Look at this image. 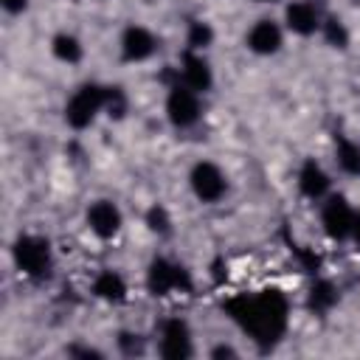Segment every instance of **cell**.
Masks as SVG:
<instances>
[{"label": "cell", "instance_id": "cell-1", "mask_svg": "<svg viewBox=\"0 0 360 360\" xmlns=\"http://www.w3.org/2000/svg\"><path fill=\"white\" fill-rule=\"evenodd\" d=\"M228 312L259 343H276L287 326V301L278 290H264L256 298H248V295L231 298Z\"/></svg>", "mask_w": 360, "mask_h": 360}, {"label": "cell", "instance_id": "cell-2", "mask_svg": "<svg viewBox=\"0 0 360 360\" xmlns=\"http://www.w3.org/2000/svg\"><path fill=\"white\" fill-rule=\"evenodd\" d=\"M107 101V90L96 87V84H84L70 101H68V110H65V118L70 127L82 129L93 121V115L101 110V104Z\"/></svg>", "mask_w": 360, "mask_h": 360}, {"label": "cell", "instance_id": "cell-3", "mask_svg": "<svg viewBox=\"0 0 360 360\" xmlns=\"http://www.w3.org/2000/svg\"><path fill=\"white\" fill-rule=\"evenodd\" d=\"M149 290L155 295H166L169 290H191V278L183 267L177 264H169L163 259H155L152 267H149V278H146Z\"/></svg>", "mask_w": 360, "mask_h": 360}, {"label": "cell", "instance_id": "cell-4", "mask_svg": "<svg viewBox=\"0 0 360 360\" xmlns=\"http://www.w3.org/2000/svg\"><path fill=\"white\" fill-rule=\"evenodd\" d=\"M14 259L17 267L28 276H42L48 267V242L37 239V236H22L14 245Z\"/></svg>", "mask_w": 360, "mask_h": 360}, {"label": "cell", "instance_id": "cell-5", "mask_svg": "<svg viewBox=\"0 0 360 360\" xmlns=\"http://www.w3.org/2000/svg\"><path fill=\"white\" fill-rule=\"evenodd\" d=\"M191 186H194V194L205 202L219 200L222 191H225V180H222V174L214 163H197L194 172H191Z\"/></svg>", "mask_w": 360, "mask_h": 360}, {"label": "cell", "instance_id": "cell-6", "mask_svg": "<svg viewBox=\"0 0 360 360\" xmlns=\"http://www.w3.org/2000/svg\"><path fill=\"white\" fill-rule=\"evenodd\" d=\"M352 222H354V214L352 208L346 205L343 197H332L323 208V228L332 239H343L352 233Z\"/></svg>", "mask_w": 360, "mask_h": 360}, {"label": "cell", "instance_id": "cell-7", "mask_svg": "<svg viewBox=\"0 0 360 360\" xmlns=\"http://www.w3.org/2000/svg\"><path fill=\"white\" fill-rule=\"evenodd\" d=\"M166 110H169L172 124H177V127H188V124H194V121H197V112H200L194 93L186 90V87H174V90L169 93V104H166Z\"/></svg>", "mask_w": 360, "mask_h": 360}, {"label": "cell", "instance_id": "cell-8", "mask_svg": "<svg viewBox=\"0 0 360 360\" xmlns=\"http://www.w3.org/2000/svg\"><path fill=\"white\" fill-rule=\"evenodd\" d=\"M160 352H163V357H172V360H180V357H188V354H191L188 329H186L183 321H169V323L163 326Z\"/></svg>", "mask_w": 360, "mask_h": 360}, {"label": "cell", "instance_id": "cell-9", "mask_svg": "<svg viewBox=\"0 0 360 360\" xmlns=\"http://www.w3.org/2000/svg\"><path fill=\"white\" fill-rule=\"evenodd\" d=\"M87 222H90V228L98 233V236H112L115 231H118V225H121V214H118V208L112 205V202H96L90 211H87Z\"/></svg>", "mask_w": 360, "mask_h": 360}, {"label": "cell", "instance_id": "cell-10", "mask_svg": "<svg viewBox=\"0 0 360 360\" xmlns=\"http://www.w3.org/2000/svg\"><path fill=\"white\" fill-rule=\"evenodd\" d=\"M152 51H155V39L146 28H127V34H124V59L138 62V59H146Z\"/></svg>", "mask_w": 360, "mask_h": 360}, {"label": "cell", "instance_id": "cell-11", "mask_svg": "<svg viewBox=\"0 0 360 360\" xmlns=\"http://www.w3.org/2000/svg\"><path fill=\"white\" fill-rule=\"evenodd\" d=\"M248 45H250L256 53H273V51H278V45H281V34H278V28H276L270 20H262V22L253 25V31H250V37H248Z\"/></svg>", "mask_w": 360, "mask_h": 360}, {"label": "cell", "instance_id": "cell-12", "mask_svg": "<svg viewBox=\"0 0 360 360\" xmlns=\"http://www.w3.org/2000/svg\"><path fill=\"white\" fill-rule=\"evenodd\" d=\"M183 76H186V84L194 87V90H208L211 87V70L194 53H186L183 56Z\"/></svg>", "mask_w": 360, "mask_h": 360}, {"label": "cell", "instance_id": "cell-13", "mask_svg": "<svg viewBox=\"0 0 360 360\" xmlns=\"http://www.w3.org/2000/svg\"><path fill=\"white\" fill-rule=\"evenodd\" d=\"M298 186L307 197H321L326 188H329V177L321 172V166L315 160H307L304 169H301V177H298Z\"/></svg>", "mask_w": 360, "mask_h": 360}, {"label": "cell", "instance_id": "cell-14", "mask_svg": "<svg viewBox=\"0 0 360 360\" xmlns=\"http://www.w3.org/2000/svg\"><path fill=\"white\" fill-rule=\"evenodd\" d=\"M287 25L292 31H298V34H312L315 25H318V17H315L309 3H292L287 8Z\"/></svg>", "mask_w": 360, "mask_h": 360}, {"label": "cell", "instance_id": "cell-15", "mask_svg": "<svg viewBox=\"0 0 360 360\" xmlns=\"http://www.w3.org/2000/svg\"><path fill=\"white\" fill-rule=\"evenodd\" d=\"M93 290H96V295H101V298H107V301H121L124 292H127L121 276H115V273H101V276L96 278Z\"/></svg>", "mask_w": 360, "mask_h": 360}, {"label": "cell", "instance_id": "cell-16", "mask_svg": "<svg viewBox=\"0 0 360 360\" xmlns=\"http://www.w3.org/2000/svg\"><path fill=\"white\" fill-rule=\"evenodd\" d=\"M338 160L346 172L360 174V146H354L352 141H346V138L338 141Z\"/></svg>", "mask_w": 360, "mask_h": 360}, {"label": "cell", "instance_id": "cell-17", "mask_svg": "<svg viewBox=\"0 0 360 360\" xmlns=\"http://www.w3.org/2000/svg\"><path fill=\"white\" fill-rule=\"evenodd\" d=\"M335 290H332V284L329 281H318L315 287H312V295H309V307L312 309H318V312H323V309H329L332 304H335Z\"/></svg>", "mask_w": 360, "mask_h": 360}, {"label": "cell", "instance_id": "cell-18", "mask_svg": "<svg viewBox=\"0 0 360 360\" xmlns=\"http://www.w3.org/2000/svg\"><path fill=\"white\" fill-rule=\"evenodd\" d=\"M53 53H56L59 59H65V62H79V56H82V48H79V42H76L73 37H68V34H59V37L53 39Z\"/></svg>", "mask_w": 360, "mask_h": 360}, {"label": "cell", "instance_id": "cell-19", "mask_svg": "<svg viewBox=\"0 0 360 360\" xmlns=\"http://www.w3.org/2000/svg\"><path fill=\"white\" fill-rule=\"evenodd\" d=\"M211 42V28L205 22H191V31H188V45L194 48H205Z\"/></svg>", "mask_w": 360, "mask_h": 360}, {"label": "cell", "instance_id": "cell-20", "mask_svg": "<svg viewBox=\"0 0 360 360\" xmlns=\"http://www.w3.org/2000/svg\"><path fill=\"white\" fill-rule=\"evenodd\" d=\"M326 39H329L332 45H338V48H346V42H349L346 28H343L338 20H326Z\"/></svg>", "mask_w": 360, "mask_h": 360}, {"label": "cell", "instance_id": "cell-21", "mask_svg": "<svg viewBox=\"0 0 360 360\" xmlns=\"http://www.w3.org/2000/svg\"><path fill=\"white\" fill-rule=\"evenodd\" d=\"M146 222H149V228H152V231H158V233H166V231H169V214H166L163 208H158V205L149 211Z\"/></svg>", "mask_w": 360, "mask_h": 360}, {"label": "cell", "instance_id": "cell-22", "mask_svg": "<svg viewBox=\"0 0 360 360\" xmlns=\"http://www.w3.org/2000/svg\"><path fill=\"white\" fill-rule=\"evenodd\" d=\"M121 349H124L127 354H132V352H141V340H135L132 335H121Z\"/></svg>", "mask_w": 360, "mask_h": 360}, {"label": "cell", "instance_id": "cell-23", "mask_svg": "<svg viewBox=\"0 0 360 360\" xmlns=\"http://www.w3.org/2000/svg\"><path fill=\"white\" fill-rule=\"evenodd\" d=\"M3 6H6L8 11H22V8H25V0H3Z\"/></svg>", "mask_w": 360, "mask_h": 360}, {"label": "cell", "instance_id": "cell-24", "mask_svg": "<svg viewBox=\"0 0 360 360\" xmlns=\"http://www.w3.org/2000/svg\"><path fill=\"white\" fill-rule=\"evenodd\" d=\"M352 233H354V242L360 245V214H354V222H352Z\"/></svg>", "mask_w": 360, "mask_h": 360}, {"label": "cell", "instance_id": "cell-25", "mask_svg": "<svg viewBox=\"0 0 360 360\" xmlns=\"http://www.w3.org/2000/svg\"><path fill=\"white\" fill-rule=\"evenodd\" d=\"M267 3H270V0H267Z\"/></svg>", "mask_w": 360, "mask_h": 360}]
</instances>
